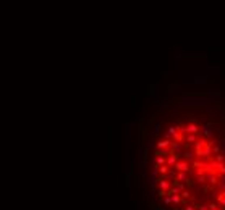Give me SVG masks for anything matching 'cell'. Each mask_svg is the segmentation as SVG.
I'll use <instances>...</instances> for the list:
<instances>
[{"label": "cell", "instance_id": "cell-1", "mask_svg": "<svg viewBox=\"0 0 225 210\" xmlns=\"http://www.w3.org/2000/svg\"><path fill=\"white\" fill-rule=\"evenodd\" d=\"M207 146H209V141L206 139V137L198 139L196 142H194V155H196V157H204V152H206Z\"/></svg>", "mask_w": 225, "mask_h": 210}, {"label": "cell", "instance_id": "cell-2", "mask_svg": "<svg viewBox=\"0 0 225 210\" xmlns=\"http://www.w3.org/2000/svg\"><path fill=\"white\" fill-rule=\"evenodd\" d=\"M178 130L181 131V133H185V134H198L201 131V128L194 121H191V123H188V125H185V126H178Z\"/></svg>", "mask_w": 225, "mask_h": 210}, {"label": "cell", "instance_id": "cell-3", "mask_svg": "<svg viewBox=\"0 0 225 210\" xmlns=\"http://www.w3.org/2000/svg\"><path fill=\"white\" fill-rule=\"evenodd\" d=\"M157 184H159V189L169 191V189L173 186V183H172V179H167V178H164V176H160V178L157 179Z\"/></svg>", "mask_w": 225, "mask_h": 210}, {"label": "cell", "instance_id": "cell-4", "mask_svg": "<svg viewBox=\"0 0 225 210\" xmlns=\"http://www.w3.org/2000/svg\"><path fill=\"white\" fill-rule=\"evenodd\" d=\"M176 170V172H190V162L186 160V158H185V160H178L175 163V167H173Z\"/></svg>", "mask_w": 225, "mask_h": 210}, {"label": "cell", "instance_id": "cell-5", "mask_svg": "<svg viewBox=\"0 0 225 210\" xmlns=\"http://www.w3.org/2000/svg\"><path fill=\"white\" fill-rule=\"evenodd\" d=\"M180 157H181V155L176 154V152H170V155H167V165L173 168V167H175V163L180 160Z\"/></svg>", "mask_w": 225, "mask_h": 210}, {"label": "cell", "instance_id": "cell-6", "mask_svg": "<svg viewBox=\"0 0 225 210\" xmlns=\"http://www.w3.org/2000/svg\"><path fill=\"white\" fill-rule=\"evenodd\" d=\"M169 147H172V141H170V139H164V141H159V142H157V149H159V150H167Z\"/></svg>", "mask_w": 225, "mask_h": 210}, {"label": "cell", "instance_id": "cell-7", "mask_svg": "<svg viewBox=\"0 0 225 210\" xmlns=\"http://www.w3.org/2000/svg\"><path fill=\"white\" fill-rule=\"evenodd\" d=\"M155 163L160 167V165H165L167 163V157L165 155H155Z\"/></svg>", "mask_w": 225, "mask_h": 210}, {"label": "cell", "instance_id": "cell-8", "mask_svg": "<svg viewBox=\"0 0 225 210\" xmlns=\"http://www.w3.org/2000/svg\"><path fill=\"white\" fill-rule=\"evenodd\" d=\"M185 141H186L188 144H190V142H196V141H198V134H186V136H185Z\"/></svg>", "mask_w": 225, "mask_h": 210}, {"label": "cell", "instance_id": "cell-9", "mask_svg": "<svg viewBox=\"0 0 225 210\" xmlns=\"http://www.w3.org/2000/svg\"><path fill=\"white\" fill-rule=\"evenodd\" d=\"M207 179H209V183H211L212 186L219 184V181H217V176H215L214 173H209V175H207Z\"/></svg>", "mask_w": 225, "mask_h": 210}, {"label": "cell", "instance_id": "cell-10", "mask_svg": "<svg viewBox=\"0 0 225 210\" xmlns=\"http://www.w3.org/2000/svg\"><path fill=\"white\" fill-rule=\"evenodd\" d=\"M176 179H178V181H188L186 172H178L176 173Z\"/></svg>", "mask_w": 225, "mask_h": 210}, {"label": "cell", "instance_id": "cell-11", "mask_svg": "<svg viewBox=\"0 0 225 210\" xmlns=\"http://www.w3.org/2000/svg\"><path fill=\"white\" fill-rule=\"evenodd\" d=\"M217 202L225 209V196H224V194H217Z\"/></svg>", "mask_w": 225, "mask_h": 210}, {"label": "cell", "instance_id": "cell-12", "mask_svg": "<svg viewBox=\"0 0 225 210\" xmlns=\"http://www.w3.org/2000/svg\"><path fill=\"white\" fill-rule=\"evenodd\" d=\"M201 133H202L204 134V136H206V137H207V136H211V130H209V126H204V128H201Z\"/></svg>", "mask_w": 225, "mask_h": 210}, {"label": "cell", "instance_id": "cell-13", "mask_svg": "<svg viewBox=\"0 0 225 210\" xmlns=\"http://www.w3.org/2000/svg\"><path fill=\"white\" fill-rule=\"evenodd\" d=\"M212 160H217V162H225V155L222 154H215V158H212Z\"/></svg>", "mask_w": 225, "mask_h": 210}, {"label": "cell", "instance_id": "cell-14", "mask_svg": "<svg viewBox=\"0 0 225 210\" xmlns=\"http://www.w3.org/2000/svg\"><path fill=\"white\" fill-rule=\"evenodd\" d=\"M204 165H206V163H204V162H201V160H194L193 162V167L194 168H202Z\"/></svg>", "mask_w": 225, "mask_h": 210}, {"label": "cell", "instance_id": "cell-15", "mask_svg": "<svg viewBox=\"0 0 225 210\" xmlns=\"http://www.w3.org/2000/svg\"><path fill=\"white\" fill-rule=\"evenodd\" d=\"M180 194H181V197H183V199H190V197H191L190 191H186V189H185V191H181Z\"/></svg>", "mask_w": 225, "mask_h": 210}, {"label": "cell", "instance_id": "cell-16", "mask_svg": "<svg viewBox=\"0 0 225 210\" xmlns=\"http://www.w3.org/2000/svg\"><path fill=\"white\" fill-rule=\"evenodd\" d=\"M193 152H190V150H186V152H185V154H183V157H185V158H186V160H191V158H193Z\"/></svg>", "mask_w": 225, "mask_h": 210}, {"label": "cell", "instance_id": "cell-17", "mask_svg": "<svg viewBox=\"0 0 225 210\" xmlns=\"http://www.w3.org/2000/svg\"><path fill=\"white\" fill-rule=\"evenodd\" d=\"M164 204H165V205H169V204H173V202H172V196H165V197H164Z\"/></svg>", "mask_w": 225, "mask_h": 210}, {"label": "cell", "instance_id": "cell-18", "mask_svg": "<svg viewBox=\"0 0 225 210\" xmlns=\"http://www.w3.org/2000/svg\"><path fill=\"white\" fill-rule=\"evenodd\" d=\"M217 186H219V189H220V191H225V181H220Z\"/></svg>", "mask_w": 225, "mask_h": 210}, {"label": "cell", "instance_id": "cell-19", "mask_svg": "<svg viewBox=\"0 0 225 210\" xmlns=\"http://www.w3.org/2000/svg\"><path fill=\"white\" fill-rule=\"evenodd\" d=\"M198 181H199V183H206V176L199 175V176H198Z\"/></svg>", "mask_w": 225, "mask_h": 210}, {"label": "cell", "instance_id": "cell-20", "mask_svg": "<svg viewBox=\"0 0 225 210\" xmlns=\"http://www.w3.org/2000/svg\"><path fill=\"white\" fill-rule=\"evenodd\" d=\"M212 154H220V147H219V146H215L214 149H212Z\"/></svg>", "mask_w": 225, "mask_h": 210}, {"label": "cell", "instance_id": "cell-21", "mask_svg": "<svg viewBox=\"0 0 225 210\" xmlns=\"http://www.w3.org/2000/svg\"><path fill=\"white\" fill-rule=\"evenodd\" d=\"M198 210H209V205H196Z\"/></svg>", "mask_w": 225, "mask_h": 210}, {"label": "cell", "instance_id": "cell-22", "mask_svg": "<svg viewBox=\"0 0 225 210\" xmlns=\"http://www.w3.org/2000/svg\"><path fill=\"white\" fill-rule=\"evenodd\" d=\"M214 209H217V204H215V202L209 204V210H214Z\"/></svg>", "mask_w": 225, "mask_h": 210}, {"label": "cell", "instance_id": "cell-23", "mask_svg": "<svg viewBox=\"0 0 225 210\" xmlns=\"http://www.w3.org/2000/svg\"><path fill=\"white\" fill-rule=\"evenodd\" d=\"M185 210H198V207H191V205H186Z\"/></svg>", "mask_w": 225, "mask_h": 210}, {"label": "cell", "instance_id": "cell-24", "mask_svg": "<svg viewBox=\"0 0 225 210\" xmlns=\"http://www.w3.org/2000/svg\"><path fill=\"white\" fill-rule=\"evenodd\" d=\"M220 194H224V196H225V191H220Z\"/></svg>", "mask_w": 225, "mask_h": 210}, {"label": "cell", "instance_id": "cell-25", "mask_svg": "<svg viewBox=\"0 0 225 210\" xmlns=\"http://www.w3.org/2000/svg\"><path fill=\"white\" fill-rule=\"evenodd\" d=\"M155 210H164V209H155Z\"/></svg>", "mask_w": 225, "mask_h": 210}, {"label": "cell", "instance_id": "cell-26", "mask_svg": "<svg viewBox=\"0 0 225 210\" xmlns=\"http://www.w3.org/2000/svg\"><path fill=\"white\" fill-rule=\"evenodd\" d=\"M214 210H220V209H219V207H217V209H214Z\"/></svg>", "mask_w": 225, "mask_h": 210}]
</instances>
